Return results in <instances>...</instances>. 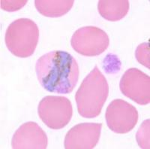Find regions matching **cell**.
Listing matches in <instances>:
<instances>
[{
  "label": "cell",
  "instance_id": "6da1fadb",
  "mask_svg": "<svg viewBox=\"0 0 150 149\" xmlns=\"http://www.w3.org/2000/svg\"><path fill=\"white\" fill-rule=\"evenodd\" d=\"M35 72L44 89L61 94L71 93L80 76L77 60L64 51H53L41 56L36 62Z\"/></svg>",
  "mask_w": 150,
  "mask_h": 149
},
{
  "label": "cell",
  "instance_id": "7a4b0ae2",
  "mask_svg": "<svg viewBox=\"0 0 150 149\" xmlns=\"http://www.w3.org/2000/svg\"><path fill=\"white\" fill-rule=\"evenodd\" d=\"M109 95V85L97 66L87 75L75 94L79 115L94 118L101 112Z\"/></svg>",
  "mask_w": 150,
  "mask_h": 149
},
{
  "label": "cell",
  "instance_id": "3957f363",
  "mask_svg": "<svg viewBox=\"0 0 150 149\" xmlns=\"http://www.w3.org/2000/svg\"><path fill=\"white\" fill-rule=\"evenodd\" d=\"M39 39L37 24L29 18H20L8 26L5 42L9 51L15 57L26 58L34 53Z\"/></svg>",
  "mask_w": 150,
  "mask_h": 149
},
{
  "label": "cell",
  "instance_id": "277c9868",
  "mask_svg": "<svg viewBox=\"0 0 150 149\" xmlns=\"http://www.w3.org/2000/svg\"><path fill=\"white\" fill-rule=\"evenodd\" d=\"M38 114L47 127L60 130L70 122L73 107L70 100L65 96H47L40 101Z\"/></svg>",
  "mask_w": 150,
  "mask_h": 149
},
{
  "label": "cell",
  "instance_id": "5b68a950",
  "mask_svg": "<svg viewBox=\"0 0 150 149\" xmlns=\"http://www.w3.org/2000/svg\"><path fill=\"white\" fill-rule=\"evenodd\" d=\"M72 48L85 57H96L104 53L110 45L105 31L96 26H84L75 31L71 39Z\"/></svg>",
  "mask_w": 150,
  "mask_h": 149
},
{
  "label": "cell",
  "instance_id": "8992f818",
  "mask_svg": "<svg viewBox=\"0 0 150 149\" xmlns=\"http://www.w3.org/2000/svg\"><path fill=\"white\" fill-rule=\"evenodd\" d=\"M138 118L137 108L123 99L112 100L106 110L107 125L115 133L125 134L131 131L137 125Z\"/></svg>",
  "mask_w": 150,
  "mask_h": 149
},
{
  "label": "cell",
  "instance_id": "52a82bcc",
  "mask_svg": "<svg viewBox=\"0 0 150 149\" xmlns=\"http://www.w3.org/2000/svg\"><path fill=\"white\" fill-rule=\"evenodd\" d=\"M120 88L122 93L142 106L150 102V78L136 68L125 71L121 78Z\"/></svg>",
  "mask_w": 150,
  "mask_h": 149
},
{
  "label": "cell",
  "instance_id": "ba28073f",
  "mask_svg": "<svg viewBox=\"0 0 150 149\" xmlns=\"http://www.w3.org/2000/svg\"><path fill=\"white\" fill-rule=\"evenodd\" d=\"M101 123H82L72 127L64 140L65 149H92L98 143Z\"/></svg>",
  "mask_w": 150,
  "mask_h": 149
},
{
  "label": "cell",
  "instance_id": "9c48e42d",
  "mask_svg": "<svg viewBox=\"0 0 150 149\" xmlns=\"http://www.w3.org/2000/svg\"><path fill=\"white\" fill-rule=\"evenodd\" d=\"M47 136L37 123L26 122L17 129L11 139L14 149H46Z\"/></svg>",
  "mask_w": 150,
  "mask_h": 149
},
{
  "label": "cell",
  "instance_id": "30bf717a",
  "mask_svg": "<svg viewBox=\"0 0 150 149\" xmlns=\"http://www.w3.org/2000/svg\"><path fill=\"white\" fill-rule=\"evenodd\" d=\"M130 9L128 0H100L98 11L107 21L116 22L123 19Z\"/></svg>",
  "mask_w": 150,
  "mask_h": 149
},
{
  "label": "cell",
  "instance_id": "8fae6325",
  "mask_svg": "<svg viewBox=\"0 0 150 149\" xmlns=\"http://www.w3.org/2000/svg\"><path fill=\"white\" fill-rule=\"evenodd\" d=\"M74 0H35V6L40 14L47 17H59L73 7Z\"/></svg>",
  "mask_w": 150,
  "mask_h": 149
},
{
  "label": "cell",
  "instance_id": "7c38bea8",
  "mask_svg": "<svg viewBox=\"0 0 150 149\" xmlns=\"http://www.w3.org/2000/svg\"><path fill=\"white\" fill-rule=\"evenodd\" d=\"M137 142L140 148H149V120L143 122L136 135Z\"/></svg>",
  "mask_w": 150,
  "mask_h": 149
},
{
  "label": "cell",
  "instance_id": "4fadbf2b",
  "mask_svg": "<svg viewBox=\"0 0 150 149\" xmlns=\"http://www.w3.org/2000/svg\"><path fill=\"white\" fill-rule=\"evenodd\" d=\"M135 57L138 63L149 69V44L145 42L139 45L135 51Z\"/></svg>",
  "mask_w": 150,
  "mask_h": 149
},
{
  "label": "cell",
  "instance_id": "5bb4252c",
  "mask_svg": "<svg viewBox=\"0 0 150 149\" xmlns=\"http://www.w3.org/2000/svg\"><path fill=\"white\" fill-rule=\"evenodd\" d=\"M28 2L27 0H1V9L9 12L21 10Z\"/></svg>",
  "mask_w": 150,
  "mask_h": 149
}]
</instances>
